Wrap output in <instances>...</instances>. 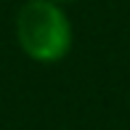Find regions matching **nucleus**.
<instances>
[{
	"instance_id": "1",
	"label": "nucleus",
	"mask_w": 130,
	"mask_h": 130,
	"mask_svg": "<svg viewBox=\"0 0 130 130\" xmlns=\"http://www.w3.org/2000/svg\"><path fill=\"white\" fill-rule=\"evenodd\" d=\"M72 21L56 0H27L16 13V43L37 64H58L72 51Z\"/></svg>"
},
{
	"instance_id": "2",
	"label": "nucleus",
	"mask_w": 130,
	"mask_h": 130,
	"mask_svg": "<svg viewBox=\"0 0 130 130\" xmlns=\"http://www.w3.org/2000/svg\"><path fill=\"white\" fill-rule=\"evenodd\" d=\"M58 5H67V3H74V0H56Z\"/></svg>"
}]
</instances>
